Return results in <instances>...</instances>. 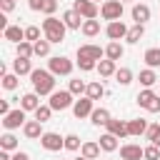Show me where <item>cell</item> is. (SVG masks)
<instances>
[{
  "label": "cell",
  "instance_id": "cell-1",
  "mask_svg": "<svg viewBox=\"0 0 160 160\" xmlns=\"http://www.w3.org/2000/svg\"><path fill=\"white\" fill-rule=\"evenodd\" d=\"M55 78L50 70H42V68H35L30 72V82H32V90L42 98V95H52L55 92Z\"/></svg>",
  "mask_w": 160,
  "mask_h": 160
},
{
  "label": "cell",
  "instance_id": "cell-2",
  "mask_svg": "<svg viewBox=\"0 0 160 160\" xmlns=\"http://www.w3.org/2000/svg\"><path fill=\"white\" fill-rule=\"evenodd\" d=\"M65 30H68V25L62 22V18L45 15V20H42V35H45V38H48L52 45L65 40Z\"/></svg>",
  "mask_w": 160,
  "mask_h": 160
},
{
  "label": "cell",
  "instance_id": "cell-3",
  "mask_svg": "<svg viewBox=\"0 0 160 160\" xmlns=\"http://www.w3.org/2000/svg\"><path fill=\"white\" fill-rule=\"evenodd\" d=\"M138 105L140 108H145L148 112H160V95L158 92H152L150 88H142L140 92H138Z\"/></svg>",
  "mask_w": 160,
  "mask_h": 160
},
{
  "label": "cell",
  "instance_id": "cell-4",
  "mask_svg": "<svg viewBox=\"0 0 160 160\" xmlns=\"http://www.w3.org/2000/svg\"><path fill=\"white\" fill-rule=\"evenodd\" d=\"M75 95L70 92V90H55L52 95H50V100H48V105L52 108V110H68V108H72L75 105V100H72Z\"/></svg>",
  "mask_w": 160,
  "mask_h": 160
},
{
  "label": "cell",
  "instance_id": "cell-5",
  "mask_svg": "<svg viewBox=\"0 0 160 160\" xmlns=\"http://www.w3.org/2000/svg\"><path fill=\"white\" fill-rule=\"evenodd\" d=\"M48 70L52 75H70L72 72V60L65 58V55H52L48 60Z\"/></svg>",
  "mask_w": 160,
  "mask_h": 160
},
{
  "label": "cell",
  "instance_id": "cell-6",
  "mask_svg": "<svg viewBox=\"0 0 160 160\" xmlns=\"http://www.w3.org/2000/svg\"><path fill=\"white\" fill-rule=\"evenodd\" d=\"M100 15H102V20H108V22L120 20V18H122V0H105V2L100 5Z\"/></svg>",
  "mask_w": 160,
  "mask_h": 160
},
{
  "label": "cell",
  "instance_id": "cell-7",
  "mask_svg": "<svg viewBox=\"0 0 160 160\" xmlns=\"http://www.w3.org/2000/svg\"><path fill=\"white\" fill-rule=\"evenodd\" d=\"M95 110V100L92 98H88V95H80L78 100H75V105H72V115L78 118V120H82V118H90V112Z\"/></svg>",
  "mask_w": 160,
  "mask_h": 160
},
{
  "label": "cell",
  "instance_id": "cell-8",
  "mask_svg": "<svg viewBox=\"0 0 160 160\" xmlns=\"http://www.w3.org/2000/svg\"><path fill=\"white\" fill-rule=\"evenodd\" d=\"M28 122V118H25V110L22 108H15V110H10L5 118H2V128L5 130H18V128H22Z\"/></svg>",
  "mask_w": 160,
  "mask_h": 160
},
{
  "label": "cell",
  "instance_id": "cell-9",
  "mask_svg": "<svg viewBox=\"0 0 160 160\" xmlns=\"http://www.w3.org/2000/svg\"><path fill=\"white\" fill-rule=\"evenodd\" d=\"M40 145H42L48 152H58V150H62V148H65V138H62L60 132H42Z\"/></svg>",
  "mask_w": 160,
  "mask_h": 160
},
{
  "label": "cell",
  "instance_id": "cell-10",
  "mask_svg": "<svg viewBox=\"0 0 160 160\" xmlns=\"http://www.w3.org/2000/svg\"><path fill=\"white\" fill-rule=\"evenodd\" d=\"M128 30H130V28H128L122 20H112V22H108V25H105V35H108L110 40H125Z\"/></svg>",
  "mask_w": 160,
  "mask_h": 160
},
{
  "label": "cell",
  "instance_id": "cell-11",
  "mask_svg": "<svg viewBox=\"0 0 160 160\" xmlns=\"http://www.w3.org/2000/svg\"><path fill=\"white\" fill-rule=\"evenodd\" d=\"M72 8L85 18V20H92V18H98V2H92V0H75L72 2Z\"/></svg>",
  "mask_w": 160,
  "mask_h": 160
},
{
  "label": "cell",
  "instance_id": "cell-12",
  "mask_svg": "<svg viewBox=\"0 0 160 160\" xmlns=\"http://www.w3.org/2000/svg\"><path fill=\"white\" fill-rule=\"evenodd\" d=\"M120 158L122 160H145V148H140L135 142H125L120 148Z\"/></svg>",
  "mask_w": 160,
  "mask_h": 160
},
{
  "label": "cell",
  "instance_id": "cell-13",
  "mask_svg": "<svg viewBox=\"0 0 160 160\" xmlns=\"http://www.w3.org/2000/svg\"><path fill=\"white\" fill-rule=\"evenodd\" d=\"M60 18H62V22L68 25V30H80V28H82V22H85V18H82V15H80V12L75 10V8L65 10V12L60 15Z\"/></svg>",
  "mask_w": 160,
  "mask_h": 160
},
{
  "label": "cell",
  "instance_id": "cell-14",
  "mask_svg": "<svg viewBox=\"0 0 160 160\" xmlns=\"http://www.w3.org/2000/svg\"><path fill=\"white\" fill-rule=\"evenodd\" d=\"M78 55H82V58H90V60H102L105 58V48H100V45H80L78 48Z\"/></svg>",
  "mask_w": 160,
  "mask_h": 160
},
{
  "label": "cell",
  "instance_id": "cell-15",
  "mask_svg": "<svg viewBox=\"0 0 160 160\" xmlns=\"http://www.w3.org/2000/svg\"><path fill=\"white\" fill-rule=\"evenodd\" d=\"M22 135H25L28 140H40V138H42V122H40V120H28V122L22 125Z\"/></svg>",
  "mask_w": 160,
  "mask_h": 160
},
{
  "label": "cell",
  "instance_id": "cell-16",
  "mask_svg": "<svg viewBox=\"0 0 160 160\" xmlns=\"http://www.w3.org/2000/svg\"><path fill=\"white\" fill-rule=\"evenodd\" d=\"M20 108L25 110V112H35L38 108H40V95L32 90V92H25L22 98H20Z\"/></svg>",
  "mask_w": 160,
  "mask_h": 160
},
{
  "label": "cell",
  "instance_id": "cell-17",
  "mask_svg": "<svg viewBox=\"0 0 160 160\" xmlns=\"http://www.w3.org/2000/svg\"><path fill=\"white\" fill-rule=\"evenodd\" d=\"M105 128H108V132L118 135L120 140H122V138H130V130H128V120H112V118H110V122H108Z\"/></svg>",
  "mask_w": 160,
  "mask_h": 160
},
{
  "label": "cell",
  "instance_id": "cell-18",
  "mask_svg": "<svg viewBox=\"0 0 160 160\" xmlns=\"http://www.w3.org/2000/svg\"><path fill=\"white\" fill-rule=\"evenodd\" d=\"M100 142H95V140H85L82 142V148H80V155L82 158H88V160H98L100 158Z\"/></svg>",
  "mask_w": 160,
  "mask_h": 160
},
{
  "label": "cell",
  "instance_id": "cell-19",
  "mask_svg": "<svg viewBox=\"0 0 160 160\" xmlns=\"http://www.w3.org/2000/svg\"><path fill=\"white\" fill-rule=\"evenodd\" d=\"M130 15H132L135 22H142V25H145V22L150 20V8H148L145 2H135L132 10H130Z\"/></svg>",
  "mask_w": 160,
  "mask_h": 160
},
{
  "label": "cell",
  "instance_id": "cell-20",
  "mask_svg": "<svg viewBox=\"0 0 160 160\" xmlns=\"http://www.w3.org/2000/svg\"><path fill=\"white\" fill-rule=\"evenodd\" d=\"M2 38L18 45V42H22V40H25V30H22L20 25H8V28L2 30Z\"/></svg>",
  "mask_w": 160,
  "mask_h": 160
},
{
  "label": "cell",
  "instance_id": "cell-21",
  "mask_svg": "<svg viewBox=\"0 0 160 160\" xmlns=\"http://www.w3.org/2000/svg\"><path fill=\"white\" fill-rule=\"evenodd\" d=\"M32 70H35V68L30 65V58H20V55H18V58L12 60V72H15V75L22 78V75H30Z\"/></svg>",
  "mask_w": 160,
  "mask_h": 160
},
{
  "label": "cell",
  "instance_id": "cell-22",
  "mask_svg": "<svg viewBox=\"0 0 160 160\" xmlns=\"http://www.w3.org/2000/svg\"><path fill=\"white\" fill-rule=\"evenodd\" d=\"M122 55H125V48L120 45V40H110V42H108V48H105V58H110V60H115V62H118Z\"/></svg>",
  "mask_w": 160,
  "mask_h": 160
},
{
  "label": "cell",
  "instance_id": "cell-23",
  "mask_svg": "<svg viewBox=\"0 0 160 160\" xmlns=\"http://www.w3.org/2000/svg\"><path fill=\"white\" fill-rule=\"evenodd\" d=\"M95 70L100 72V78H110V75H115V72H118V65H115V60L102 58V60L98 62V68H95Z\"/></svg>",
  "mask_w": 160,
  "mask_h": 160
},
{
  "label": "cell",
  "instance_id": "cell-24",
  "mask_svg": "<svg viewBox=\"0 0 160 160\" xmlns=\"http://www.w3.org/2000/svg\"><path fill=\"white\" fill-rule=\"evenodd\" d=\"M128 130H130V135H132V138H140V135H145V132H148V120H142V118L128 120Z\"/></svg>",
  "mask_w": 160,
  "mask_h": 160
},
{
  "label": "cell",
  "instance_id": "cell-25",
  "mask_svg": "<svg viewBox=\"0 0 160 160\" xmlns=\"http://www.w3.org/2000/svg\"><path fill=\"white\" fill-rule=\"evenodd\" d=\"M118 140H120L118 135H112V132H102L98 142H100V148H102L105 152H115V150H118Z\"/></svg>",
  "mask_w": 160,
  "mask_h": 160
},
{
  "label": "cell",
  "instance_id": "cell-26",
  "mask_svg": "<svg viewBox=\"0 0 160 160\" xmlns=\"http://www.w3.org/2000/svg\"><path fill=\"white\" fill-rule=\"evenodd\" d=\"M142 35H145V25H142V22H135V25L128 30V35H125V42L135 45V42H140V40H142Z\"/></svg>",
  "mask_w": 160,
  "mask_h": 160
},
{
  "label": "cell",
  "instance_id": "cell-27",
  "mask_svg": "<svg viewBox=\"0 0 160 160\" xmlns=\"http://www.w3.org/2000/svg\"><path fill=\"white\" fill-rule=\"evenodd\" d=\"M138 80H140V85H142V88H152V85L158 82V75H155V68H145V70H140V75H138Z\"/></svg>",
  "mask_w": 160,
  "mask_h": 160
},
{
  "label": "cell",
  "instance_id": "cell-28",
  "mask_svg": "<svg viewBox=\"0 0 160 160\" xmlns=\"http://www.w3.org/2000/svg\"><path fill=\"white\" fill-rule=\"evenodd\" d=\"M90 122L98 125V128H100V125H108V122H110V112H108L105 108H95V110L90 112Z\"/></svg>",
  "mask_w": 160,
  "mask_h": 160
},
{
  "label": "cell",
  "instance_id": "cell-29",
  "mask_svg": "<svg viewBox=\"0 0 160 160\" xmlns=\"http://www.w3.org/2000/svg\"><path fill=\"white\" fill-rule=\"evenodd\" d=\"M80 32L85 35V38H95V35H100V20H85L82 22V28H80Z\"/></svg>",
  "mask_w": 160,
  "mask_h": 160
},
{
  "label": "cell",
  "instance_id": "cell-30",
  "mask_svg": "<svg viewBox=\"0 0 160 160\" xmlns=\"http://www.w3.org/2000/svg\"><path fill=\"white\" fill-rule=\"evenodd\" d=\"M85 95H88V98H92V100H100V98L105 95V85H102L100 80H92V82H88Z\"/></svg>",
  "mask_w": 160,
  "mask_h": 160
},
{
  "label": "cell",
  "instance_id": "cell-31",
  "mask_svg": "<svg viewBox=\"0 0 160 160\" xmlns=\"http://www.w3.org/2000/svg\"><path fill=\"white\" fill-rule=\"evenodd\" d=\"M142 60H145L148 68H160V48H148Z\"/></svg>",
  "mask_w": 160,
  "mask_h": 160
},
{
  "label": "cell",
  "instance_id": "cell-32",
  "mask_svg": "<svg viewBox=\"0 0 160 160\" xmlns=\"http://www.w3.org/2000/svg\"><path fill=\"white\" fill-rule=\"evenodd\" d=\"M18 145H20V142H18V138H15L10 130H8V132L0 138V148H2V150H10V152H15V150H18Z\"/></svg>",
  "mask_w": 160,
  "mask_h": 160
},
{
  "label": "cell",
  "instance_id": "cell-33",
  "mask_svg": "<svg viewBox=\"0 0 160 160\" xmlns=\"http://www.w3.org/2000/svg\"><path fill=\"white\" fill-rule=\"evenodd\" d=\"M32 45H35V55H38V58H48V55H50V45H52V42H50L48 38H40V40H35Z\"/></svg>",
  "mask_w": 160,
  "mask_h": 160
},
{
  "label": "cell",
  "instance_id": "cell-34",
  "mask_svg": "<svg viewBox=\"0 0 160 160\" xmlns=\"http://www.w3.org/2000/svg\"><path fill=\"white\" fill-rule=\"evenodd\" d=\"M115 82L122 85V88L130 85V82H132V70H130V68H118V72H115Z\"/></svg>",
  "mask_w": 160,
  "mask_h": 160
},
{
  "label": "cell",
  "instance_id": "cell-35",
  "mask_svg": "<svg viewBox=\"0 0 160 160\" xmlns=\"http://www.w3.org/2000/svg\"><path fill=\"white\" fill-rule=\"evenodd\" d=\"M2 88L5 90H15L18 88V82H20V75H15V72H2Z\"/></svg>",
  "mask_w": 160,
  "mask_h": 160
},
{
  "label": "cell",
  "instance_id": "cell-36",
  "mask_svg": "<svg viewBox=\"0 0 160 160\" xmlns=\"http://www.w3.org/2000/svg\"><path fill=\"white\" fill-rule=\"evenodd\" d=\"M18 55H20V58H32V55H35V45H32L30 40L18 42Z\"/></svg>",
  "mask_w": 160,
  "mask_h": 160
},
{
  "label": "cell",
  "instance_id": "cell-37",
  "mask_svg": "<svg viewBox=\"0 0 160 160\" xmlns=\"http://www.w3.org/2000/svg\"><path fill=\"white\" fill-rule=\"evenodd\" d=\"M68 90H70L72 95H85V90H88V82H85V80H80V78H75V80H70Z\"/></svg>",
  "mask_w": 160,
  "mask_h": 160
},
{
  "label": "cell",
  "instance_id": "cell-38",
  "mask_svg": "<svg viewBox=\"0 0 160 160\" xmlns=\"http://www.w3.org/2000/svg\"><path fill=\"white\" fill-rule=\"evenodd\" d=\"M82 148V142H80V138L75 135V132H70V135H65V150H70V152H75V150H80Z\"/></svg>",
  "mask_w": 160,
  "mask_h": 160
},
{
  "label": "cell",
  "instance_id": "cell-39",
  "mask_svg": "<svg viewBox=\"0 0 160 160\" xmlns=\"http://www.w3.org/2000/svg\"><path fill=\"white\" fill-rule=\"evenodd\" d=\"M52 112H55V110H52L50 105H40V108L35 110V120H40V122H48Z\"/></svg>",
  "mask_w": 160,
  "mask_h": 160
},
{
  "label": "cell",
  "instance_id": "cell-40",
  "mask_svg": "<svg viewBox=\"0 0 160 160\" xmlns=\"http://www.w3.org/2000/svg\"><path fill=\"white\" fill-rule=\"evenodd\" d=\"M145 138H148L152 145H158V148H160V125H148V132H145Z\"/></svg>",
  "mask_w": 160,
  "mask_h": 160
},
{
  "label": "cell",
  "instance_id": "cell-41",
  "mask_svg": "<svg viewBox=\"0 0 160 160\" xmlns=\"http://www.w3.org/2000/svg\"><path fill=\"white\" fill-rule=\"evenodd\" d=\"M78 68H80V70H85V72H90V70H95V68H98V60H90V58L78 55Z\"/></svg>",
  "mask_w": 160,
  "mask_h": 160
},
{
  "label": "cell",
  "instance_id": "cell-42",
  "mask_svg": "<svg viewBox=\"0 0 160 160\" xmlns=\"http://www.w3.org/2000/svg\"><path fill=\"white\" fill-rule=\"evenodd\" d=\"M25 40H30V42L40 40V28H38V25H28V28H25Z\"/></svg>",
  "mask_w": 160,
  "mask_h": 160
},
{
  "label": "cell",
  "instance_id": "cell-43",
  "mask_svg": "<svg viewBox=\"0 0 160 160\" xmlns=\"http://www.w3.org/2000/svg\"><path fill=\"white\" fill-rule=\"evenodd\" d=\"M145 160H160V148L150 142V145L145 148Z\"/></svg>",
  "mask_w": 160,
  "mask_h": 160
},
{
  "label": "cell",
  "instance_id": "cell-44",
  "mask_svg": "<svg viewBox=\"0 0 160 160\" xmlns=\"http://www.w3.org/2000/svg\"><path fill=\"white\" fill-rule=\"evenodd\" d=\"M58 10V0H42V12L45 15H52Z\"/></svg>",
  "mask_w": 160,
  "mask_h": 160
},
{
  "label": "cell",
  "instance_id": "cell-45",
  "mask_svg": "<svg viewBox=\"0 0 160 160\" xmlns=\"http://www.w3.org/2000/svg\"><path fill=\"white\" fill-rule=\"evenodd\" d=\"M0 10L2 12H12L15 10V0H0Z\"/></svg>",
  "mask_w": 160,
  "mask_h": 160
},
{
  "label": "cell",
  "instance_id": "cell-46",
  "mask_svg": "<svg viewBox=\"0 0 160 160\" xmlns=\"http://www.w3.org/2000/svg\"><path fill=\"white\" fill-rule=\"evenodd\" d=\"M8 112H10V102H8V100H0V115L5 118Z\"/></svg>",
  "mask_w": 160,
  "mask_h": 160
},
{
  "label": "cell",
  "instance_id": "cell-47",
  "mask_svg": "<svg viewBox=\"0 0 160 160\" xmlns=\"http://www.w3.org/2000/svg\"><path fill=\"white\" fill-rule=\"evenodd\" d=\"M28 5H30V10H42V0H28Z\"/></svg>",
  "mask_w": 160,
  "mask_h": 160
},
{
  "label": "cell",
  "instance_id": "cell-48",
  "mask_svg": "<svg viewBox=\"0 0 160 160\" xmlns=\"http://www.w3.org/2000/svg\"><path fill=\"white\" fill-rule=\"evenodd\" d=\"M12 160H30V155H28V152H20V150H15V152H12Z\"/></svg>",
  "mask_w": 160,
  "mask_h": 160
},
{
  "label": "cell",
  "instance_id": "cell-49",
  "mask_svg": "<svg viewBox=\"0 0 160 160\" xmlns=\"http://www.w3.org/2000/svg\"><path fill=\"white\" fill-rule=\"evenodd\" d=\"M75 160H88V158H82V155H80V158H75Z\"/></svg>",
  "mask_w": 160,
  "mask_h": 160
},
{
  "label": "cell",
  "instance_id": "cell-50",
  "mask_svg": "<svg viewBox=\"0 0 160 160\" xmlns=\"http://www.w3.org/2000/svg\"><path fill=\"white\" fill-rule=\"evenodd\" d=\"M92 2H105V0H92Z\"/></svg>",
  "mask_w": 160,
  "mask_h": 160
},
{
  "label": "cell",
  "instance_id": "cell-51",
  "mask_svg": "<svg viewBox=\"0 0 160 160\" xmlns=\"http://www.w3.org/2000/svg\"><path fill=\"white\" fill-rule=\"evenodd\" d=\"M122 2H130V0H122Z\"/></svg>",
  "mask_w": 160,
  "mask_h": 160
},
{
  "label": "cell",
  "instance_id": "cell-52",
  "mask_svg": "<svg viewBox=\"0 0 160 160\" xmlns=\"http://www.w3.org/2000/svg\"><path fill=\"white\" fill-rule=\"evenodd\" d=\"M120 160H122V158H120Z\"/></svg>",
  "mask_w": 160,
  "mask_h": 160
}]
</instances>
